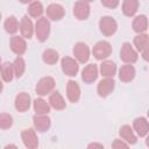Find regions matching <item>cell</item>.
<instances>
[{
	"label": "cell",
	"instance_id": "38",
	"mask_svg": "<svg viewBox=\"0 0 149 149\" xmlns=\"http://www.w3.org/2000/svg\"><path fill=\"white\" fill-rule=\"evenodd\" d=\"M2 88H3V86H2V83H1V80H0V93L2 92Z\"/></svg>",
	"mask_w": 149,
	"mask_h": 149
},
{
	"label": "cell",
	"instance_id": "5",
	"mask_svg": "<svg viewBox=\"0 0 149 149\" xmlns=\"http://www.w3.org/2000/svg\"><path fill=\"white\" fill-rule=\"evenodd\" d=\"M55 87V80L51 77H43L38 80L36 85V93L41 97L49 94Z\"/></svg>",
	"mask_w": 149,
	"mask_h": 149
},
{
	"label": "cell",
	"instance_id": "21",
	"mask_svg": "<svg viewBox=\"0 0 149 149\" xmlns=\"http://www.w3.org/2000/svg\"><path fill=\"white\" fill-rule=\"evenodd\" d=\"M119 133H120L121 139L123 141H126L127 143H129V144H135L136 143V136H135L133 129L130 128V126H128V125L122 126L120 128V132Z\"/></svg>",
	"mask_w": 149,
	"mask_h": 149
},
{
	"label": "cell",
	"instance_id": "26",
	"mask_svg": "<svg viewBox=\"0 0 149 149\" xmlns=\"http://www.w3.org/2000/svg\"><path fill=\"white\" fill-rule=\"evenodd\" d=\"M42 59L45 64H49V65H54L57 63L58 61V52L54 49H47L43 51V55H42Z\"/></svg>",
	"mask_w": 149,
	"mask_h": 149
},
{
	"label": "cell",
	"instance_id": "6",
	"mask_svg": "<svg viewBox=\"0 0 149 149\" xmlns=\"http://www.w3.org/2000/svg\"><path fill=\"white\" fill-rule=\"evenodd\" d=\"M73 55L79 63H86L90 58V49L84 42H78L73 47Z\"/></svg>",
	"mask_w": 149,
	"mask_h": 149
},
{
	"label": "cell",
	"instance_id": "9",
	"mask_svg": "<svg viewBox=\"0 0 149 149\" xmlns=\"http://www.w3.org/2000/svg\"><path fill=\"white\" fill-rule=\"evenodd\" d=\"M33 122H34L35 129L40 133L47 132L51 125V120L49 116H47V114H36L33 118Z\"/></svg>",
	"mask_w": 149,
	"mask_h": 149
},
{
	"label": "cell",
	"instance_id": "2",
	"mask_svg": "<svg viewBox=\"0 0 149 149\" xmlns=\"http://www.w3.org/2000/svg\"><path fill=\"white\" fill-rule=\"evenodd\" d=\"M99 28H100V31L102 33V35L112 36L113 34H115V31L118 29V24L113 17L104 16L99 21Z\"/></svg>",
	"mask_w": 149,
	"mask_h": 149
},
{
	"label": "cell",
	"instance_id": "22",
	"mask_svg": "<svg viewBox=\"0 0 149 149\" xmlns=\"http://www.w3.org/2000/svg\"><path fill=\"white\" fill-rule=\"evenodd\" d=\"M139 8V1L137 0H123L122 3V13L126 16H133Z\"/></svg>",
	"mask_w": 149,
	"mask_h": 149
},
{
	"label": "cell",
	"instance_id": "28",
	"mask_svg": "<svg viewBox=\"0 0 149 149\" xmlns=\"http://www.w3.org/2000/svg\"><path fill=\"white\" fill-rule=\"evenodd\" d=\"M34 111L36 114H48L50 112V106L45 100L38 98L34 100Z\"/></svg>",
	"mask_w": 149,
	"mask_h": 149
},
{
	"label": "cell",
	"instance_id": "13",
	"mask_svg": "<svg viewBox=\"0 0 149 149\" xmlns=\"http://www.w3.org/2000/svg\"><path fill=\"white\" fill-rule=\"evenodd\" d=\"M65 14V10L63 8L62 5H58V3H51L47 7V15L50 20H54V21H58L61 19H63Z\"/></svg>",
	"mask_w": 149,
	"mask_h": 149
},
{
	"label": "cell",
	"instance_id": "20",
	"mask_svg": "<svg viewBox=\"0 0 149 149\" xmlns=\"http://www.w3.org/2000/svg\"><path fill=\"white\" fill-rule=\"evenodd\" d=\"M49 104H50V106H51L52 108H55V109H57V111L64 109L65 106H66V104H65L63 97H62L61 93L57 92V91H56V92H52V93L50 94V97H49Z\"/></svg>",
	"mask_w": 149,
	"mask_h": 149
},
{
	"label": "cell",
	"instance_id": "18",
	"mask_svg": "<svg viewBox=\"0 0 149 149\" xmlns=\"http://www.w3.org/2000/svg\"><path fill=\"white\" fill-rule=\"evenodd\" d=\"M135 77V69L133 65L130 64H126V65H122L119 70V78L121 81L123 83H128L130 80H133Z\"/></svg>",
	"mask_w": 149,
	"mask_h": 149
},
{
	"label": "cell",
	"instance_id": "15",
	"mask_svg": "<svg viewBox=\"0 0 149 149\" xmlns=\"http://www.w3.org/2000/svg\"><path fill=\"white\" fill-rule=\"evenodd\" d=\"M66 95L71 102H77L80 97V88L74 80H69L66 85Z\"/></svg>",
	"mask_w": 149,
	"mask_h": 149
},
{
	"label": "cell",
	"instance_id": "14",
	"mask_svg": "<svg viewBox=\"0 0 149 149\" xmlns=\"http://www.w3.org/2000/svg\"><path fill=\"white\" fill-rule=\"evenodd\" d=\"M10 49L14 54H16L17 56H21L26 52L27 50V44L26 41L21 37V36H13L10 38Z\"/></svg>",
	"mask_w": 149,
	"mask_h": 149
},
{
	"label": "cell",
	"instance_id": "3",
	"mask_svg": "<svg viewBox=\"0 0 149 149\" xmlns=\"http://www.w3.org/2000/svg\"><path fill=\"white\" fill-rule=\"evenodd\" d=\"M112 54V45L107 41H99L93 47V56L97 59H105Z\"/></svg>",
	"mask_w": 149,
	"mask_h": 149
},
{
	"label": "cell",
	"instance_id": "29",
	"mask_svg": "<svg viewBox=\"0 0 149 149\" xmlns=\"http://www.w3.org/2000/svg\"><path fill=\"white\" fill-rule=\"evenodd\" d=\"M3 27H5V30L8 34H15L19 29V22H17L15 16H9V17L6 19Z\"/></svg>",
	"mask_w": 149,
	"mask_h": 149
},
{
	"label": "cell",
	"instance_id": "16",
	"mask_svg": "<svg viewBox=\"0 0 149 149\" xmlns=\"http://www.w3.org/2000/svg\"><path fill=\"white\" fill-rule=\"evenodd\" d=\"M30 106V95L26 92H21L15 98V108L19 112H26Z\"/></svg>",
	"mask_w": 149,
	"mask_h": 149
},
{
	"label": "cell",
	"instance_id": "23",
	"mask_svg": "<svg viewBox=\"0 0 149 149\" xmlns=\"http://www.w3.org/2000/svg\"><path fill=\"white\" fill-rule=\"evenodd\" d=\"M100 72L104 77H114L116 72V65L112 61H105L100 65Z\"/></svg>",
	"mask_w": 149,
	"mask_h": 149
},
{
	"label": "cell",
	"instance_id": "30",
	"mask_svg": "<svg viewBox=\"0 0 149 149\" xmlns=\"http://www.w3.org/2000/svg\"><path fill=\"white\" fill-rule=\"evenodd\" d=\"M13 70H14V74H15L17 78H20V77L23 74V72H24V70H26V63H24V61H23L22 57L17 56V57L15 58V61H14V63H13Z\"/></svg>",
	"mask_w": 149,
	"mask_h": 149
},
{
	"label": "cell",
	"instance_id": "7",
	"mask_svg": "<svg viewBox=\"0 0 149 149\" xmlns=\"http://www.w3.org/2000/svg\"><path fill=\"white\" fill-rule=\"evenodd\" d=\"M61 65H62V70H63V72H64L66 76H69V77H73V76H76L77 72H78V69H79L77 62H76L73 58L68 57V56H65V57L62 58V61H61Z\"/></svg>",
	"mask_w": 149,
	"mask_h": 149
},
{
	"label": "cell",
	"instance_id": "32",
	"mask_svg": "<svg viewBox=\"0 0 149 149\" xmlns=\"http://www.w3.org/2000/svg\"><path fill=\"white\" fill-rule=\"evenodd\" d=\"M13 125V118L12 115L7 113H1L0 114V128L1 129H8Z\"/></svg>",
	"mask_w": 149,
	"mask_h": 149
},
{
	"label": "cell",
	"instance_id": "1",
	"mask_svg": "<svg viewBox=\"0 0 149 149\" xmlns=\"http://www.w3.org/2000/svg\"><path fill=\"white\" fill-rule=\"evenodd\" d=\"M35 34L40 42L47 41L50 34V22L47 17H40L37 20L36 27H35Z\"/></svg>",
	"mask_w": 149,
	"mask_h": 149
},
{
	"label": "cell",
	"instance_id": "35",
	"mask_svg": "<svg viewBox=\"0 0 149 149\" xmlns=\"http://www.w3.org/2000/svg\"><path fill=\"white\" fill-rule=\"evenodd\" d=\"M88 148H99V149H104V146L100 143H91L88 144Z\"/></svg>",
	"mask_w": 149,
	"mask_h": 149
},
{
	"label": "cell",
	"instance_id": "41",
	"mask_svg": "<svg viewBox=\"0 0 149 149\" xmlns=\"http://www.w3.org/2000/svg\"><path fill=\"white\" fill-rule=\"evenodd\" d=\"M0 62H1V57H0Z\"/></svg>",
	"mask_w": 149,
	"mask_h": 149
},
{
	"label": "cell",
	"instance_id": "11",
	"mask_svg": "<svg viewBox=\"0 0 149 149\" xmlns=\"http://www.w3.org/2000/svg\"><path fill=\"white\" fill-rule=\"evenodd\" d=\"M73 15L78 20H86L90 15V6L85 1H77L73 6Z\"/></svg>",
	"mask_w": 149,
	"mask_h": 149
},
{
	"label": "cell",
	"instance_id": "12",
	"mask_svg": "<svg viewBox=\"0 0 149 149\" xmlns=\"http://www.w3.org/2000/svg\"><path fill=\"white\" fill-rule=\"evenodd\" d=\"M98 77V68L95 64H88L81 71V79L86 84L93 83Z\"/></svg>",
	"mask_w": 149,
	"mask_h": 149
},
{
	"label": "cell",
	"instance_id": "34",
	"mask_svg": "<svg viewBox=\"0 0 149 149\" xmlns=\"http://www.w3.org/2000/svg\"><path fill=\"white\" fill-rule=\"evenodd\" d=\"M112 148L114 149H120V148H128V144L125 143L121 140H114V142L112 143Z\"/></svg>",
	"mask_w": 149,
	"mask_h": 149
},
{
	"label": "cell",
	"instance_id": "17",
	"mask_svg": "<svg viewBox=\"0 0 149 149\" xmlns=\"http://www.w3.org/2000/svg\"><path fill=\"white\" fill-rule=\"evenodd\" d=\"M20 31H21V35L26 38H31L33 37V33H34V28H33V22L31 20L24 15L22 19H21V22H20Z\"/></svg>",
	"mask_w": 149,
	"mask_h": 149
},
{
	"label": "cell",
	"instance_id": "19",
	"mask_svg": "<svg viewBox=\"0 0 149 149\" xmlns=\"http://www.w3.org/2000/svg\"><path fill=\"white\" fill-rule=\"evenodd\" d=\"M133 126H134L135 132L140 136H146L147 133L149 132V125H148V121H147L146 118H142V116L136 118L133 122Z\"/></svg>",
	"mask_w": 149,
	"mask_h": 149
},
{
	"label": "cell",
	"instance_id": "8",
	"mask_svg": "<svg viewBox=\"0 0 149 149\" xmlns=\"http://www.w3.org/2000/svg\"><path fill=\"white\" fill-rule=\"evenodd\" d=\"M21 139H22L24 146H26L28 149H35V148H37V146H38V139H37V136H36V133H35L31 128H28V129L22 130V133H21Z\"/></svg>",
	"mask_w": 149,
	"mask_h": 149
},
{
	"label": "cell",
	"instance_id": "33",
	"mask_svg": "<svg viewBox=\"0 0 149 149\" xmlns=\"http://www.w3.org/2000/svg\"><path fill=\"white\" fill-rule=\"evenodd\" d=\"M101 3L107 8H116L119 5V0H101Z\"/></svg>",
	"mask_w": 149,
	"mask_h": 149
},
{
	"label": "cell",
	"instance_id": "37",
	"mask_svg": "<svg viewBox=\"0 0 149 149\" xmlns=\"http://www.w3.org/2000/svg\"><path fill=\"white\" fill-rule=\"evenodd\" d=\"M5 148H16V146L15 144H7Z\"/></svg>",
	"mask_w": 149,
	"mask_h": 149
},
{
	"label": "cell",
	"instance_id": "25",
	"mask_svg": "<svg viewBox=\"0 0 149 149\" xmlns=\"http://www.w3.org/2000/svg\"><path fill=\"white\" fill-rule=\"evenodd\" d=\"M0 73H1V77L5 81H12L13 79V76H14V70H13V64L6 62L3 64L0 65Z\"/></svg>",
	"mask_w": 149,
	"mask_h": 149
},
{
	"label": "cell",
	"instance_id": "10",
	"mask_svg": "<svg viewBox=\"0 0 149 149\" xmlns=\"http://www.w3.org/2000/svg\"><path fill=\"white\" fill-rule=\"evenodd\" d=\"M114 85H115V81L113 80V78L112 77H106L105 79L100 80L99 84H98V87H97L98 94L102 98L107 97L114 90Z\"/></svg>",
	"mask_w": 149,
	"mask_h": 149
},
{
	"label": "cell",
	"instance_id": "36",
	"mask_svg": "<svg viewBox=\"0 0 149 149\" xmlns=\"http://www.w3.org/2000/svg\"><path fill=\"white\" fill-rule=\"evenodd\" d=\"M20 2H22V3H28V2H31L33 0H19Z\"/></svg>",
	"mask_w": 149,
	"mask_h": 149
},
{
	"label": "cell",
	"instance_id": "31",
	"mask_svg": "<svg viewBox=\"0 0 149 149\" xmlns=\"http://www.w3.org/2000/svg\"><path fill=\"white\" fill-rule=\"evenodd\" d=\"M134 44L139 51H143L148 47V35L147 34H140L135 36L134 38Z\"/></svg>",
	"mask_w": 149,
	"mask_h": 149
},
{
	"label": "cell",
	"instance_id": "39",
	"mask_svg": "<svg viewBox=\"0 0 149 149\" xmlns=\"http://www.w3.org/2000/svg\"><path fill=\"white\" fill-rule=\"evenodd\" d=\"M81 1H85V2H91V1H93V0H81Z\"/></svg>",
	"mask_w": 149,
	"mask_h": 149
},
{
	"label": "cell",
	"instance_id": "27",
	"mask_svg": "<svg viewBox=\"0 0 149 149\" xmlns=\"http://www.w3.org/2000/svg\"><path fill=\"white\" fill-rule=\"evenodd\" d=\"M43 6L40 1H31V3L28 6V14L31 17H41V15L43 14Z\"/></svg>",
	"mask_w": 149,
	"mask_h": 149
},
{
	"label": "cell",
	"instance_id": "40",
	"mask_svg": "<svg viewBox=\"0 0 149 149\" xmlns=\"http://www.w3.org/2000/svg\"><path fill=\"white\" fill-rule=\"evenodd\" d=\"M0 20H1V13H0Z\"/></svg>",
	"mask_w": 149,
	"mask_h": 149
},
{
	"label": "cell",
	"instance_id": "24",
	"mask_svg": "<svg viewBox=\"0 0 149 149\" xmlns=\"http://www.w3.org/2000/svg\"><path fill=\"white\" fill-rule=\"evenodd\" d=\"M148 28V20L146 15H139L133 21V29L136 33H144Z\"/></svg>",
	"mask_w": 149,
	"mask_h": 149
},
{
	"label": "cell",
	"instance_id": "4",
	"mask_svg": "<svg viewBox=\"0 0 149 149\" xmlns=\"http://www.w3.org/2000/svg\"><path fill=\"white\" fill-rule=\"evenodd\" d=\"M120 58L127 64H133L137 61V52L133 49L130 43L125 42L120 50Z\"/></svg>",
	"mask_w": 149,
	"mask_h": 149
}]
</instances>
